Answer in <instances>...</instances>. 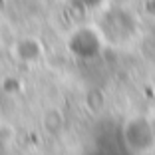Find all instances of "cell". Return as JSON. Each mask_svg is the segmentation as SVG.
I'll return each mask as SVG.
<instances>
[{
  "label": "cell",
  "instance_id": "obj_2",
  "mask_svg": "<svg viewBox=\"0 0 155 155\" xmlns=\"http://www.w3.org/2000/svg\"><path fill=\"white\" fill-rule=\"evenodd\" d=\"M86 155H129V147L123 141L121 131L111 137L107 133H100L86 151Z\"/></svg>",
  "mask_w": 155,
  "mask_h": 155
},
{
  "label": "cell",
  "instance_id": "obj_1",
  "mask_svg": "<svg viewBox=\"0 0 155 155\" xmlns=\"http://www.w3.org/2000/svg\"><path fill=\"white\" fill-rule=\"evenodd\" d=\"M121 135L129 151H149L155 147V123L135 117L123 123Z\"/></svg>",
  "mask_w": 155,
  "mask_h": 155
},
{
  "label": "cell",
  "instance_id": "obj_3",
  "mask_svg": "<svg viewBox=\"0 0 155 155\" xmlns=\"http://www.w3.org/2000/svg\"><path fill=\"white\" fill-rule=\"evenodd\" d=\"M74 2H80V4H84V6H97L101 0H74Z\"/></svg>",
  "mask_w": 155,
  "mask_h": 155
},
{
  "label": "cell",
  "instance_id": "obj_4",
  "mask_svg": "<svg viewBox=\"0 0 155 155\" xmlns=\"http://www.w3.org/2000/svg\"><path fill=\"white\" fill-rule=\"evenodd\" d=\"M153 123H155V121H153Z\"/></svg>",
  "mask_w": 155,
  "mask_h": 155
}]
</instances>
